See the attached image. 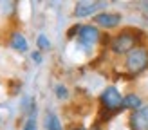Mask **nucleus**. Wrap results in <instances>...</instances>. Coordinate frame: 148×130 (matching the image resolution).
Instances as JSON below:
<instances>
[{
  "mask_svg": "<svg viewBox=\"0 0 148 130\" xmlns=\"http://www.w3.org/2000/svg\"><path fill=\"white\" fill-rule=\"evenodd\" d=\"M145 40V33L139 31L136 27H127L119 31L112 40H110V51L114 54H128L130 51H134L136 47L141 45V42Z\"/></svg>",
  "mask_w": 148,
  "mask_h": 130,
  "instance_id": "nucleus-1",
  "label": "nucleus"
},
{
  "mask_svg": "<svg viewBox=\"0 0 148 130\" xmlns=\"http://www.w3.org/2000/svg\"><path fill=\"white\" fill-rule=\"evenodd\" d=\"M99 101H101V108H107V110L116 112V114L123 108V96L116 87H107L101 92Z\"/></svg>",
  "mask_w": 148,
  "mask_h": 130,
  "instance_id": "nucleus-3",
  "label": "nucleus"
},
{
  "mask_svg": "<svg viewBox=\"0 0 148 130\" xmlns=\"http://www.w3.org/2000/svg\"><path fill=\"white\" fill-rule=\"evenodd\" d=\"M121 14L119 13H98L94 16L96 25L99 27H105V29H114L121 24Z\"/></svg>",
  "mask_w": 148,
  "mask_h": 130,
  "instance_id": "nucleus-7",
  "label": "nucleus"
},
{
  "mask_svg": "<svg viewBox=\"0 0 148 130\" xmlns=\"http://www.w3.org/2000/svg\"><path fill=\"white\" fill-rule=\"evenodd\" d=\"M74 130H85V128L83 127H78V128H74Z\"/></svg>",
  "mask_w": 148,
  "mask_h": 130,
  "instance_id": "nucleus-18",
  "label": "nucleus"
},
{
  "mask_svg": "<svg viewBox=\"0 0 148 130\" xmlns=\"http://www.w3.org/2000/svg\"><path fill=\"white\" fill-rule=\"evenodd\" d=\"M125 67L130 74H141L148 69V49L145 45H139L134 51H130L125 58Z\"/></svg>",
  "mask_w": 148,
  "mask_h": 130,
  "instance_id": "nucleus-2",
  "label": "nucleus"
},
{
  "mask_svg": "<svg viewBox=\"0 0 148 130\" xmlns=\"http://www.w3.org/2000/svg\"><path fill=\"white\" fill-rule=\"evenodd\" d=\"M139 5H141V11H143L145 20H146V24H148V2H141Z\"/></svg>",
  "mask_w": 148,
  "mask_h": 130,
  "instance_id": "nucleus-15",
  "label": "nucleus"
},
{
  "mask_svg": "<svg viewBox=\"0 0 148 130\" xmlns=\"http://www.w3.org/2000/svg\"><path fill=\"white\" fill-rule=\"evenodd\" d=\"M31 58H33V62H36V63H42V54H40V51H34V53L31 54Z\"/></svg>",
  "mask_w": 148,
  "mask_h": 130,
  "instance_id": "nucleus-16",
  "label": "nucleus"
},
{
  "mask_svg": "<svg viewBox=\"0 0 148 130\" xmlns=\"http://www.w3.org/2000/svg\"><path fill=\"white\" fill-rule=\"evenodd\" d=\"M22 130H36V121H34V118H29L25 121V125H24V128H22Z\"/></svg>",
  "mask_w": 148,
  "mask_h": 130,
  "instance_id": "nucleus-14",
  "label": "nucleus"
},
{
  "mask_svg": "<svg viewBox=\"0 0 148 130\" xmlns=\"http://www.w3.org/2000/svg\"><path fill=\"white\" fill-rule=\"evenodd\" d=\"M105 5V2H94V0H81L74 7V16L76 18H83V16H90L98 9Z\"/></svg>",
  "mask_w": 148,
  "mask_h": 130,
  "instance_id": "nucleus-5",
  "label": "nucleus"
},
{
  "mask_svg": "<svg viewBox=\"0 0 148 130\" xmlns=\"http://www.w3.org/2000/svg\"><path fill=\"white\" fill-rule=\"evenodd\" d=\"M9 45L14 49V51H18V53H25L27 51V40H25V36L22 34V33H13L11 34V40H9Z\"/></svg>",
  "mask_w": 148,
  "mask_h": 130,
  "instance_id": "nucleus-8",
  "label": "nucleus"
},
{
  "mask_svg": "<svg viewBox=\"0 0 148 130\" xmlns=\"http://www.w3.org/2000/svg\"><path fill=\"white\" fill-rule=\"evenodd\" d=\"M143 107L141 103V98L137 96V94H127V96L123 98V108H128V110H139V108Z\"/></svg>",
  "mask_w": 148,
  "mask_h": 130,
  "instance_id": "nucleus-9",
  "label": "nucleus"
},
{
  "mask_svg": "<svg viewBox=\"0 0 148 130\" xmlns=\"http://www.w3.org/2000/svg\"><path fill=\"white\" fill-rule=\"evenodd\" d=\"M101 40L99 29L96 25H81L79 33H78V45L83 49H92V45H96Z\"/></svg>",
  "mask_w": 148,
  "mask_h": 130,
  "instance_id": "nucleus-4",
  "label": "nucleus"
},
{
  "mask_svg": "<svg viewBox=\"0 0 148 130\" xmlns=\"http://www.w3.org/2000/svg\"><path fill=\"white\" fill-rule=\"evenodd\" d=\"M90 130H101V128H99V125H94V127H92Z\"/></svg>",
  "mask_w": 148,
  "mask_h": 130,
  "instance_id": "nucleus-17",
  "label": "nucleus"
},
{
  "mask_svg": "<svg viewBox=\"0 0 148 130\" xmlns=\"http://www.w3.org/2000/svg\"><path fill=\"white\" fill-rule=\"evenodd\" d=\"M45 128L47 130H63L60 119H58V116L54 112H47L45 114Z\"/></svg>",
  "mask_w": 148,
  "mask_h": 130,
  "instance_id": "nucleus-10",
  "label": "nucleus"
},
{
  "mask_svg": "<svg viewBox=\"0 0 148 130\" xmlns=\"http://www.w3.org/2000/svg\"><path fill=\"white\" fill-rule=\"evenodd\" d=\"M128 123L132 130H148V105L132 112Z\"/></svg>",
  "mask_w": 148,
  "mask_h": 130,
  "instance_id": "nucleus-6",
  "label": "nucleus"
},
{
  "mask_svg": "<svg viewBox=\"0 0 148 130\" xmlns=\"http://www.w3.org/2000/svg\"><path fill=\"white\" fill-rule=\"evenodd\" d=\"M79 29H81V24H76V25H72V27L69 29V31H67V38H69V40H72L74 36H78Z\"/></svg>",
  "mask_w": 148,
  "mask_h": 130,
  "instance_id": "nucleus-13",
  "label": "nucleus"
},
{
  "mask_svg": "<svg viewBox=\"0 0 148 130\" xmlns=\"http://www.w3.org/2000/svg\"><path fill=\"white\" fill-rule=\"evenodd\" d=\"M54 92H56V98L58 99H65V98L69 96V90H67V87H65V85H56Z\"/></svg>",
  "mask_w": 148,
  "mask_h": 130,
  "instance_id": "nucleus-12",
  "label": "nucleus"
},
{
  "mask_svg": "<svg viewBox=\"0 0 148 130\" xmlns=\"http://www.w3.org/2000/svg\"><path fill=\"white\" fill-rule=\"evenodd\" d=\"M36 43H38V49H40V51H45V49L51 47V42L47 40V36H45V34H40V36H38V40H36Z\"/></svg>",
  "mask_w": 148,
  "mask_h": 130,
  "instance_id": "nucleus-11",
  "label": "nucleus"
}]
</instances>
